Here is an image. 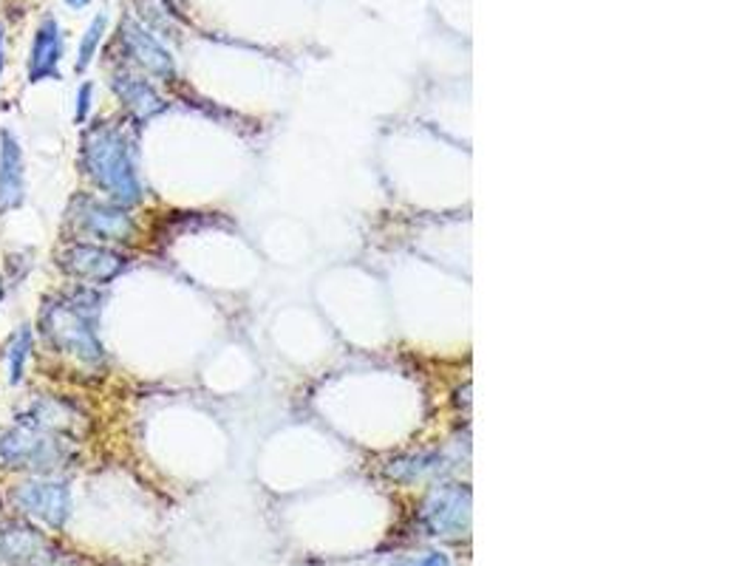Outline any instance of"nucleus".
I'll return each mask as SVG.
<instances>
[{"label": "nucleus", "mask_w": 756, "mask_h": 566, "mask_svg": "<svg viewBox=\"0 0 756 566\" xmlns=\"http://www.w3.org/2000/svg\"><path fill=\"white\" fill-rule=\"evenodd\" d=\"M83 165L103 193L120 207H131L142 198V182L136 173L133 145L117 125H94L85 131Z\"/></svg>", "instance_id": "1"}, {"label": "nucleus", "mask_w": 756, "mask_h": 566, "mask_svg": "<svg viewBox=\"0 0 756 566\" xmlns=\"http://www.w3.org/2000/svg\"><path fill=\"white\" fill-rule=\"evenodd\" d=\"M0 459L9 468L55 470L69 459V436L28 413L26 420L0 436Z\"/></svg>", "instance_id": "2"}, {"label": "nucleus", "mask_w": 756, "mask_h": 566, "mask_svg": "<svg viewBox=\"0 0 756 566\" xmlns=\"http://www.w3.org/2000/svg\"><path fill=\"white\" fill-rule=\"evenodd\" d=\"M43 332L57 351L74 357L80 363H103V346L94 335L92 315L80 301H49L43 306Z\"/></svg>", "instance_id": "3"}, {"label": "nucleus", "mask_w": 756, "mask_h": 566, "mask_svg": "<svg viewBox=\"0 0 756 566\" xmlns=\"http://www.w3.org/2000/svg\"><path fill=\"white\" fill-rule=\"evenodd\" d=\"M14 507L23 516L35 518L46 527H63L71 510V493L63 482L55 479H28L12 490Z\"/></svg>", "instance_id": "4"}, {"label": "nucleus", "mask_w": 756, "mask_h": 566, "mask_svg": "<svg viewBox=\"0 0 756 566\" xmlns=\"http://www.w3.org/2000/svg\"><path fill=\"white\" fill-rule=\"evenodd\" d=\"M422 518L434 535H463L470 525V493L459 484L431 490L422 504Z\"/></svg>", "instance_id": "5"}, {"label": "nucleus", "mask_w": 756, "mask_h": 566, "mask_svg": "<svg viewBox=\"0 0 756 566\" xmlns=\"http://www.w3.org/2000/svg\"><path fill=\"white\" fill-rule=\"evenodd\" d=\"M60 266L69 275L88 280V284H108V280L125 273L128 258L120 252L106 250V246L71 244L69 250L60 252Z\"/></svg>", "instance_id": "6"}, {"label": "nucleus", "mask_w": 756, "mask_h": 566, "mask_svg": "<svg viewBox=\"0 0 756 566\" xmlns=\"http://www.w3.org/2000/svg\"><path fill=\"white\" fill-rule=\"evenodd\" d=\"M0 564L9 566H57V550L46 535L26 525L0 527Z\"/></svg>", "instance_id": "7"}, {"label": "nucleus", "mask_w": 756, "mask_h": 566, "mask_svg": "<svg viewBox=\"0 0 756 566\" xmlns=\"http://www.w3.org/2000/svg\"><path fill=\"white\" fill-rule=\"evenodd\" d=\"M74 221L85 236H94L99 241H128L133 232V221L122 207L103 204L97 198H77L74 207Z\"/></svg>", "instance_id": "8"}, {"label": "nucleus", "mask_w": 756, "mask_h": 566, "mask_svg": "<svg viewBox=\"0 0 756 566\" xmlns=\"http://www.w3.org/2000/svg\"><path fill=\"white\" fill-rule=\"evenodd\" d=\"M23 150L12 133H0V213H12L23 204Z\"/></svg>", "instance_id": "9"}, {"label": "nucleus", "mask_w": 756, "mask_h": 566, "mask_svg": "<svg viewBox=\"0 0 756 566\" xmlns=\"http://www.w3.org/2000/svg\"><path fill=\"white\" fill-rule=\"evenodd\" d=\"M120 35L125 51L142 65V69L156 74V77H173V60H170V55L161 49V43L156 40L154 35H147L140 23L125 21L120 28Z\"/></svg>", "instance_id": "10"}, {"label": "nucleus", "mask_w": 756, "mask_h": 566, "mask_svg": "<svg viewBox=\"0 0 756 566\" xmlns=\"http://www.w3.org/2000/svg\"><path fill=\"white\" fill-rule=\"evenodd\" d=\"M63 57V35L55 17H43L37 28L35 43H32V57H28V80L40 83V80L57 77V65Z\"/></svg>", "instance_id": "11"}, {"label": "nucleus", "mask_w": 756, "mask_h": 566, "mask_svg": "<svg viewBox=\"0 0 756 566\" xmlns=\"http://www.w3.org/2000/svg\"><path fill=\"white\" fill-rule=\"evenodd\" d=\"M111 88L117 92V97L125 103L128 111L136 119H142V122L168 108V103L154 92V85L145 83V80L140 77H131V74H117V77L111 80Z\"/></svg>", "instance_id": "12"}, {"label": "nucleus", "mask_w": 756, "mask_h": 566, "mask_svg": "<svg viewBox=\"0 0 756 566\" xmlns=\"http://www.w3.org/2000/svg\"><path fill=\"white\" fill-rule=\"evenodd\" d=\"M28 351H32V335H28V329H26V326H23V329L14 332L12 340H9V346H7L9 380H12V383H21V380H23Z\"/></svg>", "instance_id": "13"}, {"label": "nucleus", "mask_w": 756, "mask_h": 566, "mask_svg": "<svg viewBox=\"0 0 756 566\" xmlns=\"http://www.w3.org/2000/svg\"><path fill=\"white\" fill-rule=\"evenodd\" d=\"M106 14H97L92 21V26L85 28V37L83 43H80V57H77V69L85 71L88 69V63L94 60V55H97L99 43H103V35H106Z\"/></svg>", "instance_id": "14"}, {"label": "nucleus", "mask_w": 756, "mask_h": 566, "mask_svg": "<svg viewBox=\"0 0 756 566\" xmlns=\"http://www.w3.org/2000/svg\"><path fill=\"white\" fill-rule=\"evenodd\" d=\"M397 566H448V561H445V555L428 553V555H420V558H406V561H399Z\"/></svg>", "instance_id": "15"}, {"label": "nucleus", "mask_w": 756, "mask_h": 566, "mask_svg": "<svg viewBox=\"0 0 756 566\" xmlns=\"http://www.w3.org/2000/svg\"><path fill=\"white\" fill-rule=\"evenodd\" d=\"M92 94H94V88L88 83L80 88V97H77V119L83 122L85 117H88V106H92Z\"/></svg>", "instance_id": "16"}, {"label": "nucleus", "mask_w": 756, "mask_h": 566, "mask_svg": "<svg viewBox=\"0 0 756 566\" xmlns=\"http://www.w3.org/2000/svg\"><path fill=\"white\" fill-rule=\"evenodd\" d=\"M3 65H7V35H3V26H0V74H3Z\"/></svg>", "instance_id": "17"}, {"label": "nucleus", "mask_w": 756, "mask_h": 566, "mask_svg": "<svg viewBox=\"0 0 756 566\" xmlns=\"http://www.w3.org/2000/svg\"><path fill=\"white\" fill-rule=\"evenodd\" d=\"M65 3H69V7H74V9H83L88 0H65Z\"/></svg>", "instance_id": "18"}, {"label": "nucleus", "mask_w": 756, "mask_h": 566, "mask_svg": "<svg viewBox=\"0 0 756 566\" xmlns=\"http://www.w3.org/2000/svg\"><path fill=\"white\" fill-rule=\"evenodd\" d=\"M0 301H3V280H0Z\"/></svg>", "instance_id": "19"}]
</instances>
